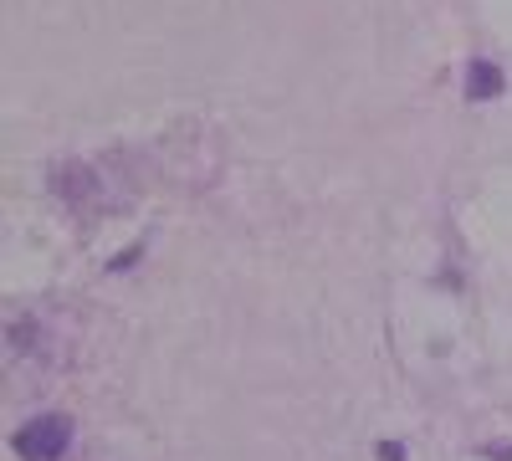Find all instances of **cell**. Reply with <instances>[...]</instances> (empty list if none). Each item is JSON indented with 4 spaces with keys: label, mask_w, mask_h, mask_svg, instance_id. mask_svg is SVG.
Segmentation results:
<instances>
[{
    "label": "cell",
    "mask_w": 512,
    "mask_h": 461,
    "mask_svg": "<svg viewBox=\"0 0 512 461\" xmlns=\"http://www.w3.org/2000/svg\"><path fill=\"white\" fill-rule=\"evenodd\" d=\"M72 441V421L67 415H36V421H26L16 431V451L21 461H57Z\"/></svg>",
    "instance_id": "cell-1"
},
{
    "label": "cell",
    "mask_w": 512,
    "mask_h": 461,
    "mask_svg": "<svg viewBox=\"0 0 512 461\" xmlns=\"http://www.w3.org/2000/svg\"><path fill=\"white\" fill-rule=\"evenodd\" d=\"M497 93H502L497 62H472L466 67V98H497Z\"/></svg>",
    "instance_id": "cell-2"
}]
</instances>
